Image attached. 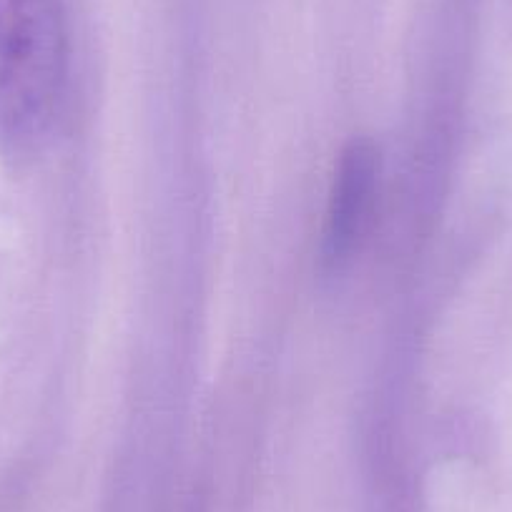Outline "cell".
Returning <instances> with one entry per match:
<instances>
[{"label": "cell", "mask_w": 512, "mask_h": 512, "mask_svg": "<svg viewBox=\"0 0 512 512\" xmlns=\"http://www.w3.org/2000/svg\"><path fill=\"white\" fill-rule=\"evenodd\" d=\"M382 159L372 139H352L339 154L324 214L319 269L337 277L352 264L372 221Z\"/></svg>", "instance_id": "7a4b0ae2"}, {"label": "cell", "mask_w": 512, "mask_h": 512, "mask_svg": "<svg viewBox=\"0 0 512 512\" xmlns=\"http://www.w3.org/2000/svg\"><path fill=\"white\" fill-rule=\"evenodd\" d=\"M68 81L63 0H0V154L26 161L56 128Z\"/></svg>", "instance_id": "6da1fadb"}]
</instances>
